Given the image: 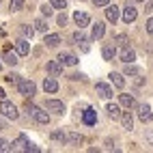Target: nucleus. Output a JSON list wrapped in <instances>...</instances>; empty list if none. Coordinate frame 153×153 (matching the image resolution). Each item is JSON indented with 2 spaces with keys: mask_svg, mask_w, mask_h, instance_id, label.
Listing matches in <instances>:
<instances>
[{
  "mask_svg": "<svg viewBox=\"0 0 153 153\" xmlns=\"http://www.w3.org/2000/svg\"><path fill=\"white\" fill-rule=\"evenodd\" d=\"M95 91L99 93V97H104V99H110L112 97V88L108 84H104V82H97L95 84Z\"/></svg>",
  "mask_w": 153,
  "mask_h": 153,
  "instance_id": "nucleus-12",
  "label": "nucleus"
},
{
  "mask_svg": "<svg viewBox=\"0 0 153 153\" xmlns=\"http://www.w3.org/2000/svg\"><path fill=\"white\" fill-rule=\"evenodd\" d=\"M138 2H142V0H138Z\"/></svg>",
  "mask_w": 153,
  "mask_h": 153,
  "instance_id": "nucleus-45",
  "label": "nucleus"
},
{
  "mask_svg": "<svg viewBox=\"0 0 153 153\" xmlns=\"http://www.w3.org/2000/svg\"><path fill=\"white\" fill-rule=\"evenodd\" d=\"M106 112H108V117L114 119V121L121 119V114H123V112H121V108H119L117 104H108V106H106Z\"/></svg>",
  "mask_w": 153,
  "mask_h": 153,
  "instance_id": "nucleus-17",
  "label": "nucleus"
},
{
  "mask_svg": "<svg viewBox=\"0 0 153 153\" xmlns=\"http://www.w3.org/2000/svg\"><path fill=\"white\" fill-rule=\"evenodd\" d=\"M28 151H33V153H39V151H41V149H39L37 145H30V147H28Z\"/></svg>",
  "mask_w": 153,
  "mask_h": 153,
  "instance_id": "nucleus-41",
  "label": "nucleus"
},
{
  "mask_svg": "<svg viewBox=\"0 0 153 153\" xmlns=\"http://www.w3.org/2000/svg\"><path fill=\"white\" fill-rule=\"evenodd\" d=\"M138 119L142 121V123H149V121L153 119V112H151L149 104H140L138 106Z\"/></svg>",
  "mask_w": 153,
  "mask_h": 153,
  "instance_id": "nucleus-5",
  "label": "nucleus"
},
{
  "mask_svg": "<svg viewBox=\"0 0 153 153\" xmlns=\"http://www.w3.org/2000/svg\"><path fill=\"white\" fill-rule=\"evenodd\" d=\"M121 123H123V127L125 129H134V117H131V112H123L121 114Z\"/></svg>",
  "mask_w": 153,
  "mask_h": 153,
  "instance_id": "nucleus-18",
  "label": "nucleus"
},
{
  "mask_svg": "<svg viewBox=\"0 0 153 153\" xmlns=\"http://www.w3.org/2000/svg\"><path fill=\"white\" fill-rule=\"evenodd\" d=\"M11 11H22V7H24V0H11Z\"/></svg>",
  "mask_w": 153,
  "mask_h": 153,
  "instance_id": "nucleus-31",
  "label": "nucleus"
},
{
  "mask_svg": "<svg viewBox=\"0 0 153 153\" xmlns=\"http://www.w3.org/2000/svg\"><path fill=\"white\" fill-rule=\"evenodd\" d=\"M140 71H138V67H134L131 63H125V76H138Z\"/></svg>",
  "mask_w": 153,
  "mask_h": 153,
  "instance_id": "nucleus-28",
  "label": "nucleus"
},
{
  "mask_svg": "<svg viewBox=\"0 0 153 153\" xmlns=\"http://www.w3.org/2000/svg\"><path fill=\"white\" fill-rule=\"evenodd\" d=\"M0 67H2V65H0Z\"/></svg>",
  "mask_w": 153,
  "mask_h": 153,
  "instance_id": "nucleus-47",
  "label": "nucleus"
},
{
  "mask_svg": "<svg viewBox=\"0 0 153 153\" xmlns=\"http://www.w3.org/2000/svg\"><path fill=\"white\" fill-rule=\"evenodd\" d=\"M151 9H153V0H151V2H149V4H147V13H149V11H151Z\"/></svg>",
  "mask_w": 153,
  "mask_h": 153,
  "instance_id": "nucleus-43",
  "label": "nucleus"
},
{
  "mask_svg": "<svg viewBox=\"0 0 153 153\" xmlns=\"http://www.w3.org/2000/svg\"><path fill=\"white\" fill-rule=\"evenodd\" d=\"M41 13H43L45 17L52 15V2H50V4H41Z\"/></svg>",
  "mask_w": 153,
  "mask_h": 153,
  "instance_id": "nucleus-34",
  "label": "nucleus"
},
{
  "mask_svg": "<svg viewBox=\"0 0 153 153\" xmlns=\"http://www.w3.org/2000/svg\"><path fill=\"white\" fill-rule=\"evenodd\" d=\"M4 82H9V84H17V82H19V76H17V74H9V76H4Z\"/></svg>",
  "mask_w": 153,
  "mask_h": 153,
  "instance_id": "nucleus-32",
  "label": "nucleus"
},
{
  "mask_svg": "<svg viewBox=\"0 0 153 153\" xmlns=\"http://www.w3.org/2000/svg\"><path fill=\"white\" fill-rule=\"evenodd\" d=\"M101 56H104V60H112L114 58V45H106L101 50Z\"/></svg>",
  "mask_w": 153,
  "mask_h": 153,
  "instance_id": "nucleus-25",
  "label": "nucleus"
},
{
  "mask_svg": "<svg viewBox=\"0 0 153 153\" xmlns=\"http://www.w3.org/2000/svg\"><path fill=\"white\" fill-rule=\"evenodd\" d=\"M2 58H4V63H7V65H11V67H15V65L19 63V60H17V54L11 52V50H4V56H2Z\"/></svg>",
  "mask_w": 153,
  "mask_h": 153,
  "instance_id": "nucleus-20",
  "label": "nucleus"
},
{
  "mask_svg": "<svg viewBox=\"0 0 153 153\" xmlns=\"http://www.w3.org/2000/svg\"><path fill=\"white\" fill-rule=\"evenodd\" d=\"M4 97H7V93H4L2 88H0V101H4Z\"/></svg>",
  "mask_w": 153,
  "mask_h": 153,
  "instance_id": "nucleus-42",
  "label": "nucleus"
},
{
  "mask_svg": "<svg viewBox=\"0 0 153 153\" xmlns=\"http://www.w3.org/2000/svg\"><path fill=\"white\" fill-rule=\"evenodd\" d=\"M33 119L37 121V123H41V125H48V123H50V114H48V112H43L41 108H37V110L33 112Z\"/></svg>",
  "mask_w": 153,
  "mask_h": 153,
  "instance_id": "nucleus-13",
  "label": "nucleus"
},
{
  "mask_svg": "<svg viewBox=\"0 0 153 153\" xmlns=\"http://www.w3.org/2000/svg\"><path fill=\"white\" fill-rule=\"evenodd\" d=\"M74 41L80 45V48H82V52H88V37L82 33V28H80V30H76V33H74Z\"/></svg>",
  "mask_w": 153,
  "mask_h": 153,
  "instance_id": "nucleus-4",
  "label": "nucleus"
},
{
  "mask_svg": "<svg viewBox=\"0 0 153 153\" xmlns=\"http://www.w3.org/2000/svg\"><path fill=\"white\" fill-rule=\"evenodd\" d=\"M0 2H2V0H0Z\"/></svg>",
  "mask_w": 153,
  "mask_h": 153,
  "instance_id": "nucleus-46",
  "label": "nucleus"
},
{
  "mask_svg": "<svg viewBox=\"0 0 153 153\" xmlns=\"http://www.w3.org/2000/svg\"><path fill=\"white\" fill-rule=\"evenodd\" d=\"M43 43H45V45H50V48H56V45L60 43V37H58V35H45Z\"/></svg>",
  "mask_w": 153,
  "mask_h": 153,
  "instance_id": "nucleus-23",
  "label": "nucleus"
},
{
  "mask_svg": "<svg viewBox=\"0 0 153 153\" xmlns=\"http://www.w3.org/2000/svg\"><path fill=\"white\" fill-rule=\"evenodd\" d=\"M56 22H58V26H65V24H67V15H65V13H60V15L56 17Z\"/></svg>",
  "mask_w": 153,
  "mask_h": 153,
  "instance_id": "nucleus-37",
  "label": "nucleus"
},
{
  "mask_svg": "<svg viewBox=\"0 0 153 153\" xmlns=\"http://www.w3.org/2000/svg\"><path fill=\"white\" fill-rule=\"evenodd\" d=\"M19 30H22V35H24L26 39H30V37H33V35H35V28H30L28 24H24V26H22V28H19Z\"/></svg>",
  "mask_w": 153,
  "mask_h": 153,
  "instance_id": "nucleus-30",
  "label": "nucleus"
},
{
  "mask_svg": "<svg viewBox=\"0 0 153 153\" xmlns=\"http://www.w3.org/2000/svg\"><path fill=\"white\" fill-rule=\"evenodd\" d=\"M106 19L110 24H117V19H119V7L117 4H108L106 7Z\"/></svg>",
  "mask_w": 153,
  "mask_h": 153,
  "instance_id": "nucleus-9",
  "label": "nucleus"
},
{
  "mask_svg": "<svg viewBox=\"0 0 153 153\" xmlns=\"http://www.w3.org/2000/svg\"><path fill=\"white\" fill-rule=\"evenodd\" d=\"M67 142H74V145H78V142H82V136H80V134H69V136H67Z\"/></svg>",
  "mask_w": 153,
  "mask_h": 153,
  "instance_id": "nucleus-33",
  "label": "nucleus"
},
{
  "mask_svg": "<svg viewBox=\"0 0 153 153\" xmlns=\"http://www.w3.org/2000/svg\"><path fill=\"white\" fill-rule=\"evenodd\" d=\"M58 60H60L63 65H69V67L78 65V58H76L74 54H69V52H65V54H58Z\"/></svg>",
  "mask_w": 153,
  "mask_h": 153,
  "instance_id": "nucleus-16",
  "label": "nucleus"
},
{
  "mask_svg": "<svg viewBox=\"0 0 153 153\" xmlns=\"http://www.w3.org/2000/svg\"><path fill=\"white\" fill-rule=\"evenodd\" d=\"M104 33H106V26L101 24V22H97V24L93 26V33H91V39H101V37H104Z\"/></svg>",
  "mask_w": 153,
  "mask_h": 153,
  "instance_id": "nucleus-22",
  "label": "nucleus"
},
{
  "mask_svg": "<svg viewBox=\"0 0 153 153\" xmlns=\"http://www.w3.org/2000/svg\"><path fill=\"white\" fill-rule=\"evenodd\" d=\"M15 50H17L19 56H28V52H30V43L26 41V39H19V41H15Z\"/></svg>",
  "mask_w": 153,
  "mask_h": 153,
  "instance_id": "nucleus-15",
  "label": "nucleus"
},
{
  "mask_svg": "<svg viewBox=\"0 0 153 153\" xmlns=\"http://www.w3.org/2000/svg\"><path fill=\"white\" fill-rule=\"evenodd\" d=\"M7 151H13V145L7 142L4 138H0V153H7Z\"/></svg>",
  "mask_w": 153,
  "mask_h": 153,
  "instance_id": "nucleus-29",
  "label": "nucleus"
},
{
  "mask_svg": "<svg viewBox=\"0 0 153 153\" xmlns=\"http://www.w3.org/2000/svg\"><path fill=\"white\" fill-rule=\"evenodd\" d=\"M136 17H138V11L131 4H127L125 9H123V22L125 24H131V22H136Z\"/></svg>",
  "mask_w": 153,
  "mask_h": 153,
  "instance_id": "nucleus-8",
  "label": "nucleus"
},
{
  "mask_svg": "<svg viewBox=\"0 0 153 153\" xmlns=\"http://www.w3.org/2000/svg\"><path fill=\"white\" fill-rule=\"evenodd\" d=\"M45 110L54 112V114H65V104L58 99H48L45 101Z\"/></svg>",
  "mask_w": 153,
  "mask_h": 153,
  "instance_id": "nucleus-3",
  "label": "nucleus"
},
{
  "mask_svg": "<svg viewBox=\"0 0 153 153\" xmlns=\"http://www.w3.org/2000/svg\"><path fill=\"white\" fill-rule=\"evenodd\" d=\"M52 138H54V140H63V142H67V136L63 134V131H54Z\"/></svg>",
  "mask_w": 153,
  "mask_h": 153,
  "instance_id": "nucleus-36",
  "label": "nucleus"
},
{
  "mask_svg": "<svg viewBox=\"0 0 153 153\" xmlns=\"http://www.w3.org/2000/svg\"><path fill=\"white\" fill-rule=\"evenodd\" d=\"M0 112H2V117H7V119H11V121H15L17 117H19V112H17V108L11 104V101H0Z\"/></svg>",
  "mask_w": 153,
  "mask_h": 153,
  "instance_id": "nucleus-2",
  "label": "nucleus"
},
{
  "mask_svg": "<svg viewBox=\"0 0 153 153\" xmlns=\"http://www.w3.org/2000/svg\"><path fill=\"white\" fill-rule=\"evenodd\" d=\"M52 7L54 9H65L67 7V0H52Z\"/></svg>",
  "mask_w": 153,
  "mask_h": 153,
  "instance_id": "nucleus-35",
  "label": "nucleus"
},
{
  "mask_svg": "<svg viewBox=\"0 0 153 153\" xmlns=\"http://www.w3.org/2000/svg\"><path fill=\"white\" fill-rule=\"evenodd\" d=\"M0 37H4V30H2V28H0Z\"/></svg>",
  "mask_w": 153,
  "mask_h": 153,
  "instance_id": "nucleus-44",
  "label": "nucleus"
},
{
  "mask_svg": "<svg viewBox=\"0 0 153 153\" xmlns=\"http://www.w3.org/2000/svg\"><path fill=\"white\" fill-rule=\"evenodd\" d=\"M82 121H84L86 125H95V123H97V112H95L93 108H86L84 114H82Z\"/></svg>",
  "mask_w": 153,
  "mask_h": 153,
  "instance_id": "nucleus-14",
  "label": "nucleus"
},
{
  "mask_svg": "<svg viewBox=\"0 0 153 153\" xmlns=\"http://www.w3.org/2000/svg\"><path fill=\"white\" fill-rule=\"evenodd\" d=\"M119 58H121V63H134L136 60V54H134V50L131 48H121V52H119Z\"/></svg>",
  "mask_w": 153,
  "mask_h": 153,
  "instance_id": "nucleus-6",
  "label": "nucleus"
},
{
  "mask_svg": "<svg viewBox=\"0 0 153 153\" xmlns=\"http://www.w3.org/2000/svg\"><path fill=\"white\" fill-rule=\"evenodd\" d=\"M43 88L48 91V93H56V91H58V82L54 78H45L43 80Z\"/></svg>",
  "mask_w": 153,
  "mask_h": 153,
  "instance_id": "nucleus-21",
  "label": "nucleus"
},
{
  "mask_svg": "<svg viewBox=\"0 0 153 153\" xmlns=\"http://www.w3.org/2000/svg\"><path fill=\"white\" fill-rule=\"evenodd\" d=\"M119 101H121V106H125V108H134V106H136L134 95H129V93H123V95L119 97Z\"/></svg>",
  "mask_w": 153,
  "mask_h": 153,
  "instance_id": "nucleus-19",
  "label": "nucleus"
},
{
  "mask_svg": "<svg viewBox=\"0 0 153 153\" xmlns=\"http://www.w3.org/2000/svg\"><path fill=\"white\" fill-rule=\"evenodd\" d=\"M11 145H13V151H28V147H30V145H28V138H26L24 134H19V136L11 142Z\"/></svg>",
  "mask_w": 153,
  "mask_h": 153,
  "instance_id": "nucleus-7",
  "label": "nucleus"
},
{
  "mask_svg": "<svg viewBox=\"0 0 153 153\" xmlns=\"http://www.w3.org/2000/svg\"><path fill=\"white\" fill-rule=\"evenodd\" d=\"M108 78L112 80V84H114V86H119V88H123V86H125V80L121 78V74H114V71H112Z\"/></svg>",
  "mask_w": 153,
  "mask_h": 153,
  "instance_id": "nucleus-24",
  "label": "nucleus"
},
{
  "mask_svg": "<svg viewBox=\"0 0 153 153\" xmlns=\"http://www.w3.org/2000/svg\"><path fill=\"white\" fill-rule=\"evenodd\" d=\"M35 30H39V33H45V30H48V22H45V19H35Z\"/></svg>",
  "mask_w": 153,
  "mask_h": 153,
  "instance_id": "nucleus-26",
  "label": "nucleus"
},
{
  "mask_svg": "<svg viewBox=\"0 0 153 153\" xmlns=\"http://www.w3.org/2000/svg\"><path fill=\"white\" fill-rule=\"evenodd\" d=\"M147 33L153 37V17H149V19H147Z\"/></svg>",
  "mask_w": 153,
  "mask_h": 153,
  "instance_id": "nucleus-38",
  "label": "nucleus"
},
{
  "mask_svg": "<svg viewBox=\"0 0 153 153\" xmlns=\"http://www.w3.org/2000/svg\"><path fill=\"white\" fill-rule=\"evenodd\" d=\"M74 22H76L80 28H84V26H88V24H91V17H88V13L76 11V13H74Z\"/></svg>",
  "mask_w": 153,
  "mask_h": 153,
  "instance_id": "nucleus-10",
  "label": "nucleus"
},
{
  "mask_svg": "<svg viewBox=\"0 0 153 153\" xmlns=\"http://www.w3.org/2000/svg\"><path fill=\"white\" fill-rule=\"evenodd\" d=\"M63 63H60V60H50L48 63V74H52V76H60L63 74Z\"/></svg>",
  "mask_w": 153,
  "mask_h": 153,
  "instance_id": "nucleus-11",
  "label": "nucleus"
},
{
  "mask_svg": "<svg viewBox=\"0 0 153 153\" xmlns=\"http://www.w3.org/2000/svg\"><path fill=\"white\" fill-rule=\"evenodd\" d=\"M17 88H19V93H22L24 97H28V99H33L35 93H37V86H35L33 80H19V82H17Z\"/></svg>",
  "mask_w": 153,
  "mask_h": 153,
  "instance_id": "nucleus-1",
  "label": "nucleus"
},
{
  "mask_svg": "<svg viewBox=\"0 0 153 153\" xmlns=\"http://www.w3.org/2000/svg\"><path fill=\"white\" fill-rule=\"evenodd\" d=\"M145 138H147V142H151V145H153V131H147Z\"/></svg>",
  "mask_w": 153,
  "mask_h": 153,
  "instance_id": "nucleus-40",
  "label": "nucleus"
},
{
  "mask_svg": "<svg viewBox=\"0 0 153 153\" xmlns=\"http://www.w3.org/2000/svg\"><path fill=\"white\" fill-rule=\"evenodd\" d=\"M108 2H110V0H93L95 7H108Z\"/></svg>",
  "mask_w": 153,
  "mask_h": 153,
  "instance_id": "nucleus-39",
  "label": "nucleus"
},
{
  "mask_svg": "<svg viewBox=\"0 0 153 153\" xmlns=\"http://www.w3.org/2000/svg\"><path fill=\"white\" fill-rule=\"evenodd\" d=\"M114 45H117V48H125V45H127V37H125V35H117V37H114Z\"/></svg>",
  "mask_w": 153,
  "mask_h": 153,
  "instance_id": "nucleus-27",
  "label": "nucleus"
}]
</instances>
